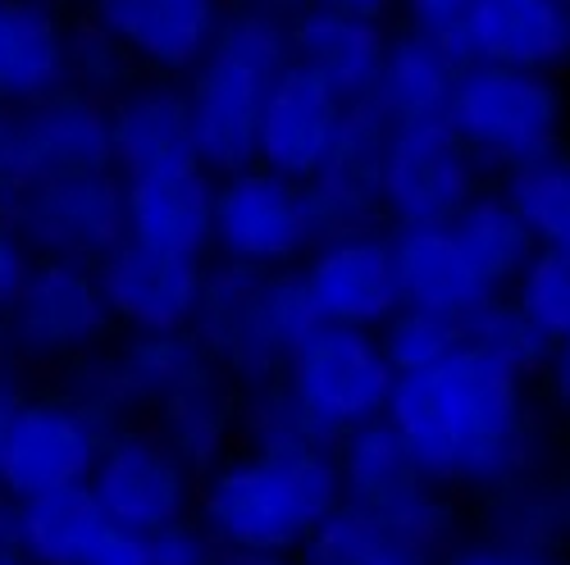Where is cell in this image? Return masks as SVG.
Listing matches in <instances>:
<instances>
[{"mask_svg":"<svg viewBox=\"0 0 570 565\" xmlns=\"http://www.w3.org/2000/svg\"><path fill=\"white\" fill-rule=\"evenodd\" d=\"M365 565H430V561H420V556H406V552H397V547H384L379 556H370Z\"/></svg>","mask_w":570,"mask_h":565,"instance_id":"obj_48","label":"cell"},{"mask_svg":"<svg viewBox=\"0 0 570 565\" xmlns=\"http://www.w3.org/2000/svg\"><path fill=\"white\" fill-rule=\"evenodd\" d=\"M443 41L461 65L561 73L570 69V6L566 0H470Z\"/></svg>","mask_w":570,"mask_h":565,"instance_id":"obj_15","label":"cell"},{"mask_svg":"<svg viewBox=\"0 0 570 565\" xmlns=\"http://www.w3.org/2000/svg\"><path fill=\"white\" fill-rule=\"evenodd\" d=\"M106 529L110 521L87 484L14 502V543L37 565H82Z\"/></svg>","mask_w":570,"mask_h":565,"instance_id":"obj_27","label":"cell"},{"mask_svg":"<svg viewBox=\"0 0 570 565\" xmlns=\"http://www.w3.org/2000/svg\"><path fill=\"white\" fill-rule=\"evenodd\" d=\"M389 37L393 32L384 28V19L328 10V6H302L288 19V56L297 69L320 78L343 106H356L374 91Z\"/></svg>","mask_w":570,"mask_h":565,"instance_id":"obj_21","label":"cell"},{"mask_svg":"<svg viewBox=\"0 0 570 565\" xmlns=\"http://www.w3.org/2000/svg\"><path fill=\"white\" fill-rule=\"evenodd\" d=\"M338 502L334 452L233 447L202 475L193 521L228 556H293Z\"/></svg>","mask_w":570,"mask_h":565,"instance_id":"obj_2","label":"cell"},{"mask_svg":"<svg viewBox=\"0 0 570 565\" xmlns=\"http://www.w3.org/2000/svg\"><path fill=\"white\" fill-rule=\"evenodd\" d=\"M502 197L530 228L539 251H570V156L552 151L502 174Z\"/></svg>","mask_w":570,"mask_h":565,"instance_id":"obj_31","label":"cell"},{"mask_svg":"<svg viewBox=\"0 0 570 565\" xmlns=\"http://www.w3.org/2000/svg\"><path fill=\"white\" fill-rule=\"evenodd\" d=\"M82 565H147V538L132 534V529L110 525V529L97 538V547L87 552Z\"/></svg>","mask_w":570,"mask_h":565,"instance_id":"obj_42","label":"cell"},{"mask_svg":"<svg viewBox=\"0 0 570 565\" xmlns=\"http://www.w3.org/2000/svg\"><path fill=\"white\" fill-rule=\"evenodd\" d=\"M106 343H115V319L91 265L32 260L19 297L0 315V356L37 384L56 379Z\"/></svg>","mask_w":570,"mask_h":565,"instance_id":"obj_6","label":"cell"},{"mask_svg":"<svg viewBox=\"0 0 570 565\" xmlns=\"http://www.w3.org/2000/svg\"><path fill=\"white\" fill-rule=\"evenodd\" d=\"M69 87V19L51 0H0V110H28Z\"/></svg>","mask_w":570,"mask_h":565,"instance_id":"obj_23","label":"cell"},{"mask_svg":"<svg viewBox=\"0 0 570 565\" xmlns=\"http://www.w3.org/2000/svg\"><path fill=\"white\" fill-rule=\"evenodd\" d=\"M306 6H328V10H347V14H370V19H389L393 0H306Z\"/></svg>","mask_w":570,"mask_h":565,"instance_id":"obj_46","label":"cell"},{"mask_svg":"<svg viewBox=\"0 0 570 565\" xmlns=\"http://www.w3.org/2000/svg\"><path fill=\"white\" fill-rule=\"evenodd\" d=\"M237 447L256 452H334L315 415L283 384V374H269L261 384L237 388Z\"/></svg>","mask_w":570,"mask_h":565,"instance_id":"obj_30","label":"cell"},{"mask_svg":"<svg viewBox=\"0 0 570 565\" xmlns=\"http://www.w3.org/2000/svg\"><path fill=\"white\" fill-rule=\"evenodd\" d=\"M452 228L493 293H507L515 274L525 269V260L539 251L530 228L520 224V215L502 197V187H480V192L452 215Z\"/></svg>","mask_w":570,"mask_h":565,"instance_id":"obj_29","label":"cell"},{"mask_svg":"<svg viewBox=\"0 0 570 565\" xmlns=\"http://www.w3.org/2000/svg\"><path fill=\"white\" fill-rule=\"evenodd\" d=\"M106 434L56 388H28L0 424V493L10 502L87 484Z\"/></svg>","mask_w":570,"mask_h":565,"instance_id":"obj_10","label":"cell"},{"mask_svg":"<svg viewBox=\"0 0 570 565\" xmlns=\"http://www.w3.org/2000/svg\"><path fill=\"white\" fill-rule=\"evenodd\" d=\"M91 274H97L101 301L115 319V334H187L206 260L124 238L91 265Z\"/></svg>","mask_w":570,"mask_h":565,"instance_id":"obj_13","label":"cell"},{"mask_svg":"<svg viewBox=\"0 0 570 565\" xmlns=\"http://www.w3.org/2000/svg\"><path fill=\"white\" fill-rule=\"evenodd\" d=\"M361 511L374 521V529L384 534V547H397V552L420 556L430 565H439L461 543L452 493L424 475H411L406 484H397L393 493H384Z\"/></svg>","mask_w":570,"mask_h":565,"instance_id":"obj_28","label":"cell"},{"mask_svg":"<svg viewBox=\"0 0 570 565\" xmlns=\"http://www.w3.org/2000/svg\"><path fill=\"white\" fill-rule=\"evenodd\" d=\"M384 141H389V123L379 119L370 101L347 106L324 169L302 182L311 247L324 238H338V232L384 224V215H379V160H384Z\"/></svg>","mask_w":570,"mask_h":565,"instance_id":"obj_17","label":"cell"},{"mask_svg":"<svg viewBox=\"0 0 570 565\" xmlns=\"http://www.w3.org/2000/svg\"><path fill=\"white\" fill-rule=\"evenodd\" d=\"M384 419L420 475L448 493H502L534 465L530 379L474 347L397 374Z\"/></svg>","mask_w":570,"mask_h":565,"instance_id":"obj_1","label":"cell"},{"mask_svg":"<svg viewBox=\"0 0 570 565\" xmlns=\"http://www.w3.org/2000/svg\"><path fill=\"white\" fill-rule=\"evenodd\" d=\"M507 297L525 310L548 338L570 334V251H534L515 274Z\"/></svg>","mask_w":570,"mask_h":565,"instance_id":"obj_37","label":"cell"},{"mask_svg":"<svg viewBox=\"0 0 570 565\" xmlns=\"http://www.w3.org/2000/svg\"><path fill=\"white\" fill-rule=\"evenodd\" d=\"M0 565H37V561H28L19 552V543H6V547H0Z\"/></svg>","mask_w":570,"mask_h":565,"instance_id":"obj_51","label":"cell"},{"mask_svg":"<svg viewBox=\"0 0 570 565\" xmlns=\"http://www.w3.org/2000/svg\"><path fill=\"white\" fill-rule=\"evenodd\" d=\"M311 251V219L302 182H288L261 165L219 174L210 260L247 269H288Z\"/></svg>","mask_w":570,"mask_h":565,"instance_id":"obj_12","label":"cell"},{"mask_svg":"<svg viewBox=\"0 0 570 565\" xmlns=\"http://www.w3.org/2000/svg\"><path fill=\"white\" fill-rule=\"evenodd\" d=\"M215 182L202 160H174L141 174H124V232L132 242L210 260Z\"/></svg>","mask_w":570,"mask_h":565,"instance_id":"obj_19","label":"cell"},{"mask_svg":"<svg viewBox=\"0 0 570 565\" xmlns=\"http://www.w3.org/2000/svg\"><path fill=\"white\" fill-rule=\"evenodd\" d=\"M141 424H151L197 475H206L237 447V384L215 365H202L151 402Z\"/></svg>","mask_w":570,"mask_h":565,"instance_id":"obj_25","label":"cell"},{"mask_svg":"<svg viewBox=\"0 0 570 565\" xmlns=\"http://www.w3.org/2000/svg\"><path fill=\"white\" fill-rule=\"evenodd\" d=\"M51 388H56L69 406H78L101 434H115V429H124V424H137V419H141L137 397H132V388H128V379H124V365H119V356H115V343H106L101 351L82 356V360L69 365L65 374H56Z\"/></svg>","mask_w":570,"mask_h":565,"instance_id":"obj_34","label":"cell"},{"mask_svg":"<svg viewBox=\"0 0 570 565\" xmlns=\"http://www.w3.org/2000/svg\"><path fill=\"white\" fill-rule=\"evenodd\" d=\"M343 115L347 106L320 78L288 65L274 78L256 123V165L288 182L315 178L338 141Z\"/></svg>","mask_w":570,"mask_h":565,"instance_id":"obj_20","label":"cell"},{"mask_svg":"<svg viewBox=\"0 0 570 565\" xmlns=\"http://www.w3.org/2000/svg\"><path fill=\"white\" fill-rule=\"evenodd\" d=\"M448 128L474 165L489 174H511L530 160L561 151L566 132V91L557 73H525L498 65H461Z\"/></svg>","mask_w":570,"mask_h":565,"instance_id":"obj_5","label":"cell"},{"mask_svg":"<svg viewBox=\"0 0 570 565\" xmlns=\"http://www.w3.org/2000/svg\"><path fill=\"white\" fill-rule=\"evenodd\" d=\"M87 19L110 32L141 73L187 78L219 37L224 0H87Z\"/></svg>","mask_w":570,"mask_h":565,"instance_id":"obj_16","label":"cell"},{"mask_svg":"<svg viewBox=\"0 0 570 565\" xmlns=\"http://www.w3.org/2000/svg\"><path fill=\"white\" fill-rule=\"evenodd\" d=\"M14 543V502L0 493V547Z\"/></svg>","mask_w":570,"mask_h":565,"instance_id":"obj_49","label":"cell"},{"mask_svg":"<svg viewBox=\"0 0 570 565\" xmlns=\"http://www.w3.org/2000/svg\"><path fill=\"white\" fill-rule=\"evenodd\" d=\"M106 123H110V165L119 178L174 160H197L183 78L137 73L115 101H106Z\"/></svg>","mask_w":570,"mask_h":565,"instance_id":"obj_22","label":"cell"},{"mask_svg":"<svg viewBox=\"0 0 570 565\" xmlns=\"http://www.w3.org/2000/svg\"><path fill=\"white\" fill-rule=\"evenodd\" d=\"M389 247L406 306H430L465 319L474 306L498 297L465 256L452 224H397L389 228Z\"/></svg>","mask_w":570,"mask_h":565,"instance_id":"obj_24","label":"cell"},{"mask_svg":"<svg viewBox=\"0 0 570 565\" xmlns=\"http://www.w3.org/2000/svg\"><path fill=\"white\" fill-rule=\"evenodd\" d=\"M10 187V110H0V197Z\"/></svg>","mask_w":570,"mask_h":565,"instance_id":"obj_47","label":"cell"},{"mask_svg":"<svg viewBox=\"0 0 570 565\" xmlns=\"http://www.w3.org/2000/svg\"><path fill=\"white\" fill-rule=\"evenodd\" d=\"M315 324V306L302 269H247L233 260H206L202 297L187 334L206 360L237 388L278 374L288 347Z\"/></svg>","mask_w":570,"mask_h":565,"instance_id":"obj_4","label":"cell"},{"mask_svg":"<svg viewBox=\"0 0 570 565\" xmlns=\"http://www.w3.org/2000/svg\"><path fill=\"white\" fill-rule=\"evenodd\" d=\"M334 465H338L343 502L352 506H370L384 493H393L397 484H406L411 475H420L389 419H374V424H361V429L343 434L334 443Z\"/></svg>","mask_w":570,"mask_h":565,"instance_id":"obj_32","label":"cell"},{"mask_svg":"<svg viewBox=\"0 0 570 565\" xmlns=\"http://www.w3.org/2000/svg\"><path fill=\"white\" fill-rule=\"evenodd\" d=\"M456 73H461V60L448 51L443 37L406 28V32L389 37L384 65H379L374 91L365 101L379 110V119L389 128L434 123V119H448Z\"/></svg>","mask_w":570,"mask_h":565,"instance_id":"obj_26","label":"cell"},{"mask_svg":"<svg viewBox=\"0 0 570 565\" xmlns=\"http://www.w3.org/2000/svg\"><path fill=\"white\" fill-rule=\"evenodd\" d=\"M252 6H256V10H269V14H283V19H293V14L306 6V0H252Z\"/></svg>","mask_w":570,"mask_h":565,"instance_id":"obj_50","label":"cell"},{"mask_svg":"<svg viewBox=\"0 0 570 565\" xmlns=\"http://www.w3.org/2000/svg\"><path fill=\"white\" fill-rule=\"evenodd\" d=\"M288 65V19L256 6L228 10L210 51L183 78L193 151L210 174L256 165V123L274 78Z\"/></svg>","mask_w":570,"mask_h":565,"instance_id":"obj_3","label":"cell"},{"mask_svg":"<svg viewBox=\"0 0 570 565\" xmlns=\"http://www.w3.org/2000/svg\"><path fill=\"white\" fill-rule=\"evenodd\" d=\"M28 388H32L28 374H19L10 360H0V424H6V415L14 410V402H19Z\"/></svg>","mask_w":570,"mask_h":565,"instance_id":"obj_45","label":"cell"},{"mask_svg":"<svg viewBox=\"0 0 570 565\" xmlns=\"http://www.w3.org/2000/svg\"><path fill=\"white\" fill-rule=\"evenodd\" d=\"M278 374L334 443L361 424L384 419L397 384V369L374 328L328 319H315L288 347Z\"/></svg>","mask_w":570,"mask_h":565,"instance_id":"obj_7","label":"cell"},{"mask_svg":"<svg viewBox=\"0 0 570 565\" xmlns=\"http://www.w3.org/2000/svg\"><path fill=\"white\" fill-rule=\"evenodd\" d=\"M379 552H384V534L374 529V521L361 506L338 502L302 538V547L293 552V565H365Z\"/></svg>","mask_w":570,"mask_h":565,"instance_id":"obj_38","label":"cell"},{"mask_svg":"<svg viewBox=\"0 0 570 565\" xmlns=\"http://www.w3.org/2000/svg\"><path fill=\"white\" fill-rule=\"evenodd\" d=\"M51 6H60V10H65V6H87V0H51Z\"/></svg>","mask_w":570,"mask_h":565,"instance_id":"obj_52","label":"cell"},{"mask_svg":"<svg viewBox=\"0 0 570 565\" xmlns=\"http://www.w3.org/2000/svg\"><path fill=\"white\" fill-rule=\"evenodd\" d=\"M539 379H543V388H548V402H552L561 415H570V334L548 343V356H543V365H539Z\"/></svg>","mask_w":570,"mask_h":565,"instance_id":"obj_44","label":"cell"},{"mask_svg":"<svg viewBox=\"0 0 570 565\" xmlns=\"http://www.w3.org/2000/svg\"><path fill=\"white\" fill-rule=\"evenodd\" d=\"M91 497L101 502L106 521L151 538L169 525L193 521L202 475L187 465L151 424H124L106 434L97 465L87 475Z\"/></svg>","mask_w":570,"mask_h":565,"instance_id":"obj_9","label":"cell"},{"mask_svg":"<svg viewBox=\"0 0 570 565\" xmlns=\"http://www.w3.org/2000/svg\"><path fill=\"white\" fill-rule=\"evenodd\" d=\"M137 73L141 69L124 56V46L110 32H101L91 19L69 23V91H82V97L106 106Z\"/></svg>","mask_w":570,"mask_h":565,"instance_id":"obj_36","label":"cell"},{"mask_svg":"<svg viewBox=\"0 0 570 565\" xmlns=\"http://www.w3.org/2000/svg\"><path fill=\"white\" fill-rule=\"evenodd\" d=\"M379 343H384L397 374H411V369H430V365L448 360L456 347H465V328L456 315L402 301L384 319V328H379Z\"/></svg>","mask_w":570,"mask_h":565,"instance_id":"obj_35","label":"cell"},{"mask_svg":"<svg viewBox=\"0 0 570 565\" xmlns=\"http://www.w3.org/2000/svg\"><path fill=\"white\" fill-rule=\"evenodd\" d=\"M480 165L461 147L448 119L389 128L379 160V215L397 224H452V215L480 192Z\"/></svg>","mask_w":570,"mask_h":565,"instance_id":"obj_11","label":"cell"},{"mask_svg":"<svg viewBox=\"0 0 570 565\" xmlns=\"http://www.w3.org/2000/svg\"><path fill=\"white\" fill-rule=\"evenodd\" d=\"M461 328H465V347L484 351L489 360L515 369L520 379H530V384L539 379V365H543L552 338H548L543 328H539L525 310H520L507 293L489 297L484 306H474V310L461 319Z\"/></svg>","mask_w":570,"mask_h":565,"instance_id":"obj_33","label":"cell"},{"mask_svg":"<svg viewBox=\"0 0 570 565\" xmlns=\"http://www.w3.org/2000/svg\"><path fill=\"white\" fill-rule=\"evenodd\" d=\"M566 6H570V0H566Z\"/></svg>","mask_w":570,"mask_h":565,"instance_id":"obj_53","label":"cell"},{"mask_svg":"<svg viewBox=\"0 0 570 565\" xmlns=\"http://www.w3.org/2000/svg\"><path fill=\"white\" fill-rule=\"evenodd\" d=\"M87 169H115L101 101L65 87L56 97L10 115V187Z\"/></svg>","mask_w":570,"mask_h":565,"instance_id":"obj_18","label":"cell"},{"mask_svg":"<svg viewBox=\"0 0 570 565\" xmlns=\"http://www.w3.org/2000/svg\"><path fill=\"white\" fill-rule=\"evenodd\" d=\"M393 6H402V10H406L411 28L434 32V37H448V32L456 28V19L465 14L470 0H393Z\"/></svg>","mask_w":570,"mask_h":565,"instance_id":"obj_43","label":"cell"},{"mask_svg":"<svg viewBox=\"0 0 570 565\" xmlns=\"http://www.w3.org/2000/svg\"><path fill=\"white\" fill-rule=\"evenodd\" d=\"M28 269H32V251L23 247L19 232L6 224V215H0V315H6L10 301L19 297Z\"/></svg>","mask_w":570,"mask_h":565,"instance_id":"obj_41","label":"cell"},{"mask_svg":"<svg viewBox=\"0 0 570 565\" xmlns=\"http://www.w3.org/2000/svg\"><path fill=\"white\" fill-rule=\"evenodd\" d=\"M439 565H561L548 547L520 543V538H474V543H456Z\"/></svg>","mask_w":570,"mask_h":565,"instance_id":"obj_40","label":"cell"},{"mask_svg":"<svg viewBox=\"0 0 570 565\" xmlns=\"http://www.w3.org/2000/svg\"><path fill=\"white\" fill-rule=\"evenodd\" d=\"M0 215L23 238L32 260L97 265L124 232V178L115 169H87L19 182L0 197Z\"/></svg>","mask_w":570,"mask_h":565,"instance_id":"obj_8","label":"cell"},{"mask_svg":"<svg viewBox=\"0 0 570 565\" xmlns=\"http://www.w3.org/2000/svg\"><path fill=\"white\" fill-rule=\"evenodd\" d=\"M297 269H302V282L311 293L315 319L374 328L379 334L384 319L402 306V288H397L393 247H389L384 224L315 242L297 260Z\"/></svg>","mask_w":570,"mask_h":565,"instance_id":"obj_14","label":"cell"},{"mask_svg":"<svg viewBox=\"0 0 570 565\" xmlns=\"http://www.w3.org/2000/svg\"><path fill=\"white\" fill-rule=\"evenodd\" d=\"M224 552L210 543V534L197 521L169 525L147 538V565H219Z\"/></svg>","mask_w":570,"mask_h":565,"instance_id":"obj_39","label":"cell"}]
</instances>
